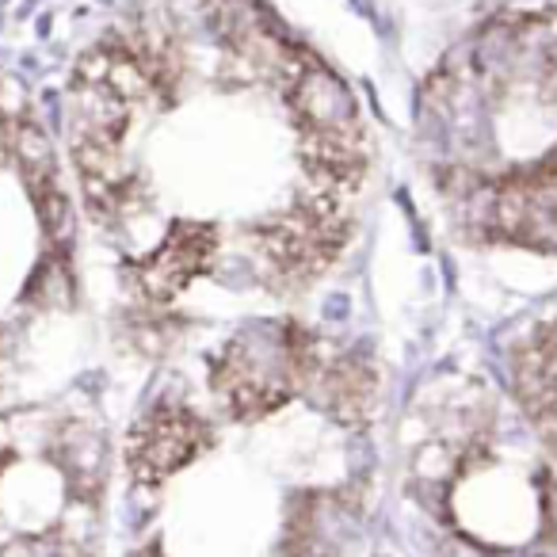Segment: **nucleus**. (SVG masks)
<instances>
[{
	"instance_id": "1",
	"label": "nucleus",
	"mask_w": 557,
	"mask_h": 557,
	"mask_svg": "<svg viewBox=\"0 0 557 557\" xmlns=\"http://www.w3.org/2000/svg\"><path fill=\"white\" fill-rule=\"evenodd\" d=\"M214 443L210 424L184 401H157L126 435V470L138 485H161Z\"/></svg>"
},
{
	"instance_id": "2",
	"label": "nucleus",
	"mask_w": 557,
	"mask_h": 557,
	"mask_svg": "<svg viewBox=\"0 0 557 557\" xmlns=\"http://www.w3.org/2000/svg\"><path fill=\"white\" fill-rule=\"evenodd\" d=\"M218 230L207 222H172L164 240L131 268L141 306H169L214 263Z\"/></svg>"
},
{
	"instance_id": "3",
	"label": "nucleus",
	"mask_w": 557,
	"mask_h": 557,
	"mask_svg": "<svg viewBox=\"0 0 557 557\" xmlns=\"http://www.w3.org/2000/svg\"><path fill=\"white\" fill-rule=\"evenodd\" d=\"M382 374L363 351H348V356L325 359L321 374L306 394L313 397L325 417H333L344 428H363L371 420L374 405H379Z\"/></svg>"
},
{
	"instance_id": "4",
	"label": "nucleus",
	"mask_w": 557,
	"mask_h": 557,
	"mask_svg": "<svg viewBox=\"0 0 557 557\" xmlns=\"http://www.w3.org/2000/svg\"><path fill=\"white\" fill-rule=\"evenodd\" d=\"M344 523H348V508L336 493H302L287 508L278 549L283 557H333Z\"/></svg>"
},
{
	"instance_id": "5",
	"label": "nucleus",
	"mask_w": 557,
	"mask_h": 557,
	"mask_svg": "<svg viewBox=\"0 0 557 557\" xmlns=\"http://www.w3.org/2000/svg\"><path fill=\"white\" fill-rule=\"evenodd\" d=\"M287 100L302 131H351V126H363L359 123L356 96H351L348 85H344L333 70H325L321 62L290 88Z\"/></svg>"
},
{
	"instance_id": "6",
	"label": "nucleus",
	"mask_w": 557,
	"mask_h": 557,
	"mask_svg": "<svg viewBox=\"0 0 557 557\" xmlns=\"http://www.w3.org/2000/svg\"><path fill=\"white\" fill-rule=\"evenodd\" d=\"M50 462L65 478L77 500H96L108 478V443L92 424H65L54 432L50 443Z\"/></svg>"
},
{
	"instance_id": "7",
	"label": "nucleus",
	"mask_w": 557,
	"mask_h": 557,
	"mask_svg": "<svg viewBox=\"0 0 557 557\" xmlns=\"http://www.w3.org/2000/svg\"><path fill=\"white\" fill-rule=\"evenodd\" d=\"M73 295H77V283H73L70 252L47 248V256L27 275L24 302L35 310H65V306H73Z\"/></svg>"
},
{
	"instance_id": "8",
	"label": "nucleus",
	"mask_w": 557,
	"mask_h": 557,
	"mask_svg": "<svg viewBox=\"0 0 557 557\" xmlns=\"http://www.w3.org/2000/svg\"><path fill=\"white\" fill-rule=\"evenodd\" d=\"M12 157H16L27 191H39V187L58 184L54 146H50L47 131L35 126L32 119H16V126H12Z\"/></svg>"
},
{
	"instance_id": "9",
	"label": "nucleus",
	"mask_w": 557,
	"mask_h": 557,
	"mask_svg": "<svg viewBox=\"0 0 557 557\" xmlns=\"http://www.w3.org/2000/svg\"><path fill=\"white\" fill-rule=\"evenodd\" d=\"M32 202H35V214H39V225H42V237H47V245L70 252L73 233H77V218H73V207H70V199H65L62 184H50V187L32 191Z\"/></svg>"
},
{
	"instance_id": "10",
	"label": "nucleus",
	"mask_w": 557,
	"mask_h": 557,
	"mask_svg": "<svg viewBox=\"0 0 557 557\" xmlns=\"http://www.w3.org/2000/svg\"><path fill=\"white\" fill-rule=\"evenodd\" d=\"M12 462H16V450H12V447H0V481H4V473H9Z\"/></svg>"
},
{
	"instance_id": "11",
	"label": "nucleus",
	"mask_w": 557,
	"mask_h": 557,
	"mask_svg": "<svg viewBox=\"0 0 557 557\" xmlns=\"http://www.w3.org/2000/svg\"><path fill=\"white\" fill-rule=\"evenodd\" d=\"M131 557H161V546H157V542H153V546H141V549H134Z\"/></svg>"
}]
</instances>
